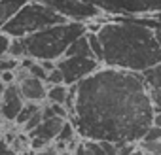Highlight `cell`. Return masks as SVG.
Returning <instances> with one entry per match:
<instances>
[{
	"label": "cell",
	"instance_id": "cell-3",
	"mask_svg": "<svg viewBox=\"0 0 161 155\" xmlns=\"http://www.w3.org/2000/svg\"><path fill=\"white\" fill-rule=\"evenodd\" d=\"M87 32V23H63L44 30H38L23 38L27 57L34 61H59L64 57L70 44Z\"/></svg>",
	"mask_w": 161,
	"mask_h": 155
},
{
	"label": "cell",
	"instance_id": "cell-14",
	"mask_svg": "<svg viewBox=\"0 0 161 155\" xmlns=\"http://www.w3.org/2000/svg\"><path fill=\"white\" fill-rule=\"evenodd\" d=\"M70 95V87L68 85H47V102L51 104H61L64 106Z\"/></svg>",
	"mask_w": 161,
	"mask_h": 155
},
{
	"label": "cell",
	"instance_id": "cell-32",
	"mask_svg": "<svg viewBox=\"0 0 161 155\" xmlns=\"http://www.w3.org/2000/svg\"><path fill=\"white\" fill-rule=\"evenodd\" d=\"M0 140H2V138H0Z\"/></svg>",
	"mask_w": 161,
	"mask_h": 155
},
{
	"label": "cell",
	"instance_id": "cell-9",
	"mask_svg": "<svg viewBox=\"0 0 161 155\" xmlns=\"http://www.w3.org/2000/svg\"><path fill=\"white\" fill-rule=\"evenodd\" d=\"M23 106H25V99L21 97L17 83L6 85L4 97H2V104H0V115L4 117V121L15 123V119H17L19 112L23 110Z\"/></svg>",
	"mask_w": 161,
	"mask_h": 155
},
{
	"label": "cell",
	"instance_id": "cell-15",
	"mask_svg": "<svg viewBox=\"0 0 161 155\" xmlns=\"http://www.w3.org/2000/svg\"><path fill=\"white\" fill-rule=\"evenodd\" d=\"M42 108V104H34V102H25V106H23V110L19 112V115H17V119H15V125H19V127H23L38 110Z\"/></svg>",
	"mask_w": 161,
	"mask_h": 155
},
{
	"label": "cell",
	"instance_id": "cell-25",
	"mask_svg": "<svg viewBox=\"0 0 161 155\" xmlns=\"http://www.w3.org/2000/svg\"><path fill=\"white\" fill-rule=\"evenodd\" d=\"M0 155H17V151L12 146H8L4 140H0Z\"/></svg>",
	"mask_w": 161,
	"mask_h": 155
},
{
	"label": "cell",
	"instance_id": "cell-6",
	"mask_svg": "<svg viewBox=\"0 0 161 155\" xmlns=\"http://www.w3.org/2000/svg\"><path fill=\"white\" fill-rule=\"evenodd\" d=\"M36 2L51 8L66 21L74 23H91L106 19V15L89 0H36Z\"/></svg>",
	"mask_w": 161,
	"mask_h": 155
},
{
	"label": "cell",
	"instance_id": "cell-20",
	"mask_svg": "<svg viewBox=\"0 0 161 155\" xmlns=\"http://www.w3.org/2000/svg\"><path fill=\"white\" fill-rule=\"evenodd\" d=\"M138 147L152 155H161V140L159 142H138Z\"/></svg>",
	"mask_w": 161,
	"mask_h": 155
},
{
	"label": "cell",
	"instance_id": "cell-16",
	"mask_svg": "<svg viewBox=\"0 0 161 155\" xmlns=\"http://www.w3.org/2000/svg\"><path fill=\"white\" fill-rule=\"evenodd\" d=\"M8 57H14V59H27V49H25L23 38H14V40H12Z\"/></svg>",
	"mask_w": 161,
	"mask_h": 155
},
{
	"label": "cell",
	"instance_id": "cell-2",
	"mask_svg": "<svg viewBox=\"0 0 161 155\" xmlns=\"http://www.w3.org/2000/svg\"><path fill=\"white\" fill-rule=\"evenodd\" d=\"M103 66L142 74L161 64V44L153 29L129 17H108L99 32Z\"/></svg>",
	"mask_w": 161,
	"mask_h": 155
},
{
	"label": "cell",
	"instance_id": "cell-22",
	"mask_svg": "<svg viewBox=\"0 0 161 155\" xmlns=\"http://www.w3.org/2000/svg\"><path fill=\"white\" fill-rule=\"evenodd\" d=\"M47 85H63L64 83V78H63V74H61V70L55 66L49 74H47V82H46ZM66 85V83H64Z\"/></svg>",
	"mask_w": 161,
	"mask_h": 155
},
{
	"label": "cell",
	"instance_id": "cell-18",
	"mask_svg": "<svg viewBox=\"0 0 161 155\" xmlns=\"http://www.w3.org/2000/svg\"><path fill=\"white\" fill-rule=\"evenodd\" d=\"M87 38H89V44H91V49H93L95 59L103 62V45H101V42H99L97 32H89V30H87Z\"/></svg>",
	"mask_w": 161,
	"mask_h": 155
},
{
	"label": "cell",
	"instance_id": "cell-24",
	"mask_svg": "<svg viewBox=\"0 0 161 155\" xmlns=\"http://www.w3.org/2000/svg\"><path fill=\"white\" fill-rule=\"evenodd\" d=\"M103 144V149L106 155H118V144L114 142H101Z\"/></svg>",
	"mask_w": 161,
	"mask_h": 155
},
{
	"label": "cell",
	"instance_id": "cell-8",
	"mask_svg": "<svg viewBox=\"0 0 161 155\" xmlns=\"http://www.w3.org/2000/svg\"><path fill=\"white\" fill-rule=\"evenodd\" d=\"M15 76H17V87H19V93L21 97L25 99V102H34V104H42L47 100V83L40 78H34V76H29L21 66L15 70Z\"/></svg>",
	"mask_w": 161,
	"mask_h": 155
},
{
	"label": "cell",
	"instance_id": "cell-27",
	"mask_svg": "<svg viewBox=\"0 0 161 155\" xmlns=\"http://www.w3.org/2000/svg\"><path fill=\"white\" fill-rule=\"evenodd\" d=\"M55 151H57L55 146H53V147L49 146V147H46V149H42V151H32V155H53Z\"/></svg>",
	"mask_w": 161,
	"mask_h": 155
},
{
	"label": "cell",
	"instance_id": "cell-29",
	"mask_svg": "<svg viewBox=\"0 0 161 155\" xmlns=\"http://www.w3.org/2000/svg\"><path fill=\"white\" fill-rule=\"evenodd\" d=\"M4 89H6V85L0 82V104H2V97H4Z\"/></svg>",
	"mask_w": 161,
	"mask_h": 155
},
{
	"label": "cell",
	"instance_id": "cell-1",
	"mask_svg": "<svg viewBox=\"0 0 161 155\" xmlns=\"http://www.w3.org/2000/svg\"><path fill=\"white\" fill-rule=\"evenodd\" d=\"M64 108L80 138L114 144H138L155 115L140 74L106 66L70 85Z\"/></svg>",
	"mask_w": 161,
	"mask_h": 155
},
{
	"label": "cell",
	"instance_id": "cell-31",
	"mask_svg": "<svg viewBox=\"0 0 161 155\" xmlns=\"http://www.w3.org/2000/svg\"><path fill=\"white\" fill-rule=\"evenodd\" d=\"M155 34H157V40H159V44H161V30H155Z\"/></svg>",
	"mask_w": 161,
	"mask_h": 155
},
{
	"label": "cell",
	"instance_id": "cell-13",
	"mask_svg": "<svg viewBox=\"0 0 161 155\" xmlns=\"http://www.w3.org/2000/svg\"><path fill=\"white\" fill-rule=\"evenodd\" d=\"M64 57H93L95 59L93 49H91V44H89V38H87V32L82 34L80 38H76L70 44V47L66 49Z\"/></svg>",
	"mask_w": 161,
	"mask_h": 155
},
{
	"label": "cell",
	"instance_id": "cell-28",
	"mask_svg": "<svg viewBox=\"0 0 161 155\" xmlns=\"http://www.w3.org/2000/svg\"><path fill=\"white\" fill-rule=\"evenodd\" d=\"M153 125L161 127V112H155V115H153Z\"/></svg>",
	"mask_w": 161,
	"mask_h": 155
},
{
	"label": "cell",
	"instance_id": "cell-17",
	"mask_svg": "<svg viewBox=\"0 0 161 155\" xmlns=\"http://www.w3.org/2000/svg\"><path fill=\"white\" fill-rule=\"evenodd\" d=\"M84 151H86V155H106L103 149V144L97 140H84Z\"/></svg>",
	"mask_w": 161,
	"mask_h": 155
},
{
	"label": "cell",
	"instance_id": "cell-26",
	"mask_svg": "<svg viewBox=\"0 0 161 155\" xmlns=\"http://www.w3.org/2000/svg\"><path fill=\"white\" fill-rule=\"evenodd\" d=\"M40 64L44 66V70H46L47 74H49V72L55 68V61H40Z\"/></svg>",
	"mask_w": 161,
	"mask_h": 155
},
{
	"label": "cell",
	"instance_id": "cell-10",
	"mask_svg": "<svg viewBox=\"0 0 161 155\" xmlns=\"http://www.w3.org/2000/svg\"><path fill=\"white\" fill-rule=\"evenodd\" d=\"M68 119H64V117H59V115H53V117H46L32 132H29L27 136L29 138H40V140H46V142H55V138L59 136V132H61V129L64 127V123H66Z\"/></svg>",
	"mask_w": 161,
	"mask_h": 155
},
{
	"label": "cell",
	"instance_id": "cell-5",
	"mask_svg": "<svg viewBox=\"0 0 161 155\" xmlns=\"http://www.w3.org/2000/svg\"><path fill=\"white\" fill-rule=\"evenodd\" d=\"M106 17H148L161 12V0H89Z\"/></svg>",
	"mask_w": 161,
	"mask_h": 155
},
{
	"label": "cell",
	"instance_id": "cell-30",
	"mask_svg": "<svg viewBox=\"0 0 161 155\" xmlns=\"http://www.w3.org/2000/svg\"><path fill=\"white\" fill-rule=\"evenodd\" d=\"M129 155H146V153H144V151H142L140 147H136V149H135L133 153H129Z\"/></svg>",
	"mask_w": 161,
	"mask_h": 155
},
{
	"label": "cell",
	"instance_id": "cell-7",
	"mask_svg": "<svg viewBox=\"0 0 161 155\" xmlns=\"http://www.w3.org/2000/svg\"><path fill=\"white\" fill-rule=\"evenodd\" d=\"M55 66L61 70L64 83L70 87V85H78L86 78H89L91 74L101 70L103 62L93 57H63L55 62Z\"/></svg>",
	"mask_w": 161,
	"mask_h": 155
},
{
	"label": "cell",
	"instance_id": "cell-11",
	"mask_svg": "<svg viewBox=\"0 0 161 155\" xmlns=\"http://www.w3.org/2000/svg\"><path fill=\"white\" fill-rule=\"evenodd\" d=\"M140 78H142V82L146 85V91L150 95V100H152L155 112L161 110V64L142 72Z\"/></svg>",
	"mask_w": 161,
	"mask_h": 155
},
{
	"label": "cell",
	"instance_id": "cell-21",
	"mask_svg": "<svg viewBox=\"0 0 161 155\" xmlns=\"http://www.w3.org/2000/svg\"><path fill=\"white\" fill-rule=\"evenodd\" d=\"M159 140H161V127L152 125V127L146 131V134H144V138H142L140 142H159Z\"/></svg>",
	"mask_w": 161,
	"mask_h": 155
},
{
	"label": "cell",
	"instance_id": "cell-19",
	"mask_svg": "<svg viewBox=\"0 0 161 155\" xmlns=\"http://www.w3.org/2000/svg\"><path fill=\"white\" fill-rule=\"evenodd\" d=\"M42 121H44V114H42V108H40V110H38V112H36V114H34V115L25 123V125H23V132H25V134L32 132V131L42 123Z\"/></svg>",
	"mask_w": 161,
	"mask_h": 155
},
{
	"label": "cell",
	"instance_id": "cell-23",
	"mask_svg": "<svg viewBox=\"0 0 161 155\" xmlns=\"http://www.w3.org/2000/svg\"><path fill=\"white\" fill-rule=\"evenodd\" d=\"M12 40H14L12 36H8L6 32H2V30H0V59L8 55V51H10V45H12Z\"/></svg>",
	"mask_w": 161,
	"mask_h": 155
},
{
	"label": "cell",
	"instance_id": "cell-12",
	"mask_svg": "<svg viewBox=\"0 0 161 155\" xmlns=\"http://www.w3.org/2000/svg\"><path fill=\"white\" fill-rule=\"evenodd\" d=\"M29 2V0H0V30L2 27L15 17V13Z\"/></svg>",
	"mask_w": 161,
	"mask_h": 155
},
{
	"label": "cell",
	"instance_id": "cell-4",
	"mask_svg": "<svg viewBox=\"0 0 161 155\" xmlns=\"http://www.w3.org/2000/svg\"><path fill=\"white\" fill-rule=\"evenodd\" d=\"M63 23H68L63 15H59L57 12L36 2V0H29L15 13V17L2 27V32H6L12 38H25L38 30H44L55 25H63Z\"/></svg>",
	"mask_w": 161,
	"mask_h": 155
}]
</instances>
